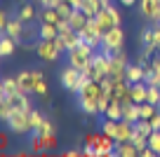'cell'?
Listing matches in <instances>:
<instances>
[{"mask_svg": "<svg viewBox=\"0 0 160 157\" xmlns=\"http://www.w3.org/2000/svg\"><path fill=\"white\" fill-rule=\"evenodd\" d=\"M54 131H57V129H54V124H52V120L45 117V122L38 127V131H35V134H54Z\"/></svg>", "mask_w": 160, "mask_h": 157, "instance_id": "8d00e7d4", "label": "cell"}, {"mask_svg": "<svg viewBox=\"0 0 160 157\" xmlns=\"http://www.w3.org/2000/svg\"><path fill=\"white\" fill-rule=\"evenodd\" d=\"M38 31H40V38L54 40L59 35V24H38Z\"/></svg>", "mask_w": 160, "mask_h": 157, "instance_id": "d4e9b609", "label": "cell"}, {"mask_svg": "<svg viewBox=\"0 0 160 157\" xmlns=\"http://www.w3.org/2000/svg\"><path fill=\"white\" fill-rule=\"evenodd\" d=\"M99 131H104L106 136L115 138V136H118V120H111V117H104V120H101V124H99Z\"/></svg>", "mask_w": 160, "mask_h": 157, "instance_id": "cb8c5ba5", "label": "cell"}, {"mask_svg": "<svg viewBox=\"0 0 160 157\" xmlns=\"http://www.w3.org/2000/svg\"><path fill=\"white\" fill-rule=\"evenodd\" d=\"M155 113H158V106H155V103H151V101L139 103V120H151Z\"/></svg>", "mask_w": 160, "mask_h": 157, "instance_id": "4316f807", "label": "cell"}, {"mask_svg": "<svg viewBox=\"0 0 160 157\" xmlns=\"http://www.w3.org/2000/svg\"><path fill=\"white\" fill-rule=\"evenodd\" d=\"M61 155L64 157H78V155H82V148H68V150H64Z\"/></svg>", "mask_w": 160, "mask_h": 157, "instance_id": "ab89813d", "label": "cell"}, {"mask_svg": "<svg viewBox=\"0 0 160 157\" xmlns=\"http://www.w3.org/2000/svg\"><path fill=\"white\" fill-rule=\"evenodd\" d=\"M108 70H111V54L97 49L94 56H92V64L85 70V75L90 80H104V78H108Z\"/></svg>", "mask_w": 160, "mask_h": 157, "instance_id": "277c9868", "label": "cell"}, {"mask_svg": "<svg viewBox=\"0 0 160 157\" xmlns=\"http://www.w3.org/2000/svg\"><path fill=\"white\" fill-rule=\"evenodd\" d=\"M106 94L104 82L101 80H87L85 87L80 89L75 96H78V108L82 115L87 117H97L101 115V96Z\"/></svg>", "mask_w": 160, "mask_h": 157, "instance_id": "6da1fadb", "label": "cell"}, {"mask_svg": "<svg viewBox=\"0 0 160 157\" xmlns=\"http://www.w3.org/2000/svg\"><path fill=\"white\" fill-rule=\"evenodd\" d=\"M115 155L118 157H137L139 155V148H137L132 141H122V143H118V148H115Z\"/></svg>", "mask_w": 160, "mask_h": 157, "instance_id": "44dd1931", "label": "cell"}, {"mask_svg": "<svg viewBox=\"0 0 160 157\" xmlns=\"http://www.w3.org/2000/svg\"><path fill=\"white\" fill-rule=\"evenodd\" d=\"M7 101H10L12 110H26V113H31L33 110V106H31V98L26 92H19V94H12V96H7Z\"/></svg>", "mask_w": 160, "mask_h": 157, "instance_id": "4fadbf2b", "label": "cell"}, {"mask_svg": "<svg viewBox=\"0 0 160 157\" xmlns=\"http://www.w3.org/2000/svg\"><path fill=\"white\" fill-rule=\"evenodd\" d=\"M153 45L160 49V24H153Z\"/></svg>", "mask_w": 160, "mask_h": 157, "instance_id": "f35d334b", "label": "cell"}, {"mask_svg": "<svg viewBox=\"0 0 160 157\" xmlns=\"http://www.w3.org/2000/svg\"><path fill=\"white\" fill-rule=\"evenodd\" d=\"M33 94H35V96H40V98L50 94L47 80H45V75H42V70H38V68L33 70Z\"/></svg>", "mask_w": 160, "mask_h": 157, "instance_id": "2e32d148", "label": "cell"}, {"mask_svg": "<svg viewBox=\"0 0 160 157\" xmlns=\"http://www.w3.org/2000/svg\"><path fill=\"white\" fill-rule=\"evenodd\" d=\"M101 117H111V120H122V103H120V101H113V98H111L108 108H106V113L101 115Z\"/></svg>", "mask_w": 160, "mask_h": 157, "instance_id": "484cf974", "label": "cell"}, {"mask_svg": "<svg viewBox=\"0 0 160 157\" xmlns=\"http://www.w3.org/2000/svg\"><path fill=\"white\" fill-rule=\"evenodd\" d=\"M12 113H14V110H12L10 101H7V98H0V117H2V120H7Z\"/></svg>", "mask_w": 160, "mask_h": 157, "instance_id": "836d02e7", "label": "cell"}, {"mask_svg": "<svg viewBox=\"0 0 160 157\" xmlns=\"http://www.w3.org/2000/svg\"><path fill=\"white\" fill-rule=\"evenodd\" d=\"M40 136H42V145H45V150H57V145H59L57 131L54 134H40Z\"/></svg>", "mask_w": 160, "mask_h": 157, "instance_id": "f546056e", "label": "cell"}, {"mask_svg": "<svg viewBox=\"0 0 160 157\" xmlns=\"http://www.w3.org/2000/svg\"><path fill=\"white\" fill-rule=\"evenodd\" d=\"M101 7H104L101 0H85V2H82V12H85L87 17H97Z\"/></svg>", "mask_w": 160, "mask_h": 157, "instance_id": "83f0119b", "label": "cell"}, {"mask_svg": "<svg viewBox=\"0 0 160 157\" xmlns=\"http://www.w3.org/2000/svg\"><path fill=\"white\" fill-rule=\"evenodd\" d=\"M125 80L130 84H134V82H146V66L144 64H130L127 66V73H125Z\"/></svg>", "mask_w": 160, "mask_h": 157, "instance_id": "7c38bea8", "label": "cell"}, {"mask_svg": "<svg viewBox=\"0 0 160 157\" xmlns=\"http://www.w3.org/2000/svg\"><path fill=\"white\" fill-rule=\"evenodd\" d=\"M118 2H120L122 7H132V5H137L139 0H118Z\"/></svg>", "mask_w": 160, "mask_h": 157, "instance_id": "ee69618b", "label": "cell"}, {"mask_svg": "<svg viewBox=\"0 0 160 157\" xmlns=\"http://www.w3.org/2000/svg\"><path fill=\"white\" fill-rule=\"evenodd\" d=\"M148 145L155 150V155H160V129H158V131H153V134L148 136Z\"/></svg>", "mask_w": 160, "mask_h": 157, "instance_id": "d590c367", "label": "cell"}, {"mask_svg": "<svg viewBox=\"0 0 160 157\" xmlns=\"http://www.w3.org/2000/svg\"><path fill=\"white\" fill-rule=\"evenodd\" d=\"M7 21H10V14H7V12H5V10H2V12H0V28H2V31H5V26H7Z\"/></svg>", "mask_w": 160, "mask_h": 157, "instance_id": "b9f144b4", "label": "cell"}, {"mask_svg": "<svg viewBox=\"0 0 160 157\" xmlns=\"http://www.w3.org/2000/svg\"><path fill=\"white\" fill-rule=\"evenodd\" d=\"M127 66H130V61H127V54L120 49V52L111 54V70H108V75H111V78H122V80H125Z\"/></svg>", "mask_w": 160, "mask_h": 157, "instance_id": "ba28073f", "label": "cell"}, {"mask_svg": "<svg viewBox=\"0 0 160 157\" xmlns=\"http://www.w3.org/2000/svg\"><path fill=\"white\" fill-rule=\"evenodd\" d=\"M87 80H90V78H87L82 70L73 68V66H68V64L59 70V84H61V87H64L68 94H78L80 89L85 87Z\"/></svg>", "mask_w": 160, "mask_h": 157, "instance_id": "3957f363", "label": "cell"}, {"mask_svg": "<svg viewBox=\"0 0 160 157\" xmlns=\"http://www.w3.org/2000/svg\"><path fill=\"white\" fill-rule=\"evenodd\" d=\"M122 45H125V33H122L120 26H113V28H108L104 33L99 49H101V52H106V54H115V52L122 49Z\"/></svg>", "mask_w": 160, "mask_h": 157, "instance_id": "8992f818", "label": "cell"}, {"mask_svg": "<svg viewBox=\"0 0 160 157\" xmlns=\"http://www.w3.org/2000/svg\"><path fill=\"white\" fill-rule=\"evenodd\" d=\"M108 2H111V0H101V5H108Z\"/></svg>", "mask_w": 160, "mask_h": 157, "instance_id": "bcb514c9", "label": "cell"}, {"mask_svg": "<svg viewBox=\"0 0 160 157\" xmlns=\"http://www.w3.org/2000/svg\"><path fill=\"white\" fill-rule=\"evenodd\" d=\"M137 5H139V14L144 19L160 24V0H139Z\"/></svg>", "mask_w": 160, "mask_h": 157, "instance_id": "30bf717a", "label": "cell"}, {"mask_svg": "<svg viewBox=\"0 0 160 157\" xmlns=\"http://www.w3.org/2000/svg\"><path fill=\"white\" fill-rule=\"evenodd\" d=\"M64 17L59 14L57 7H40L38 12V24H59Z\"/></svg>", "mask_w": 160, "mask_h": 157, "instance_id": "9a60e30c", "label": "cell"}, {"mask_svg": "<svg viewBox=\"0 0 160 157\" xmlns=\"http://www.w3.org/2000/svg\"><path fill=\"white\" fill-rule=\"evenodd\" d=\"M24 28H26V24H24L21 19L10 17V21H7V26H5V31H2V33L12 35L14 40H21V38H24Z\"/></svg>", "mask_w": 160, "mask_h": 157, "instance_id": "e0dca14e", "label": "cell"}, {"mask_svg": "<svg viewBox=\"0 0 160 157\" xmlns=\"http://www.w3.org/2000/svg\"><path fill=\"white\" fill-rule=\"evenodd\" d=\"M94 52H97V49L92 47V45H87V42H82V40H80L78 47H73V49H68V52H66V64L85 73L87 66L92 64V56H94Z\"/></svg>", "mask_w": 160, "mask_h": 157, "instance_id": "7a4b0ae2", "label": "cell"}, {"mask_svg": "<svg viewBox=\"0 0 160 157\" xmlns=\"http://www.w3.org/2000/svg\"><path fill=\"white\" fill-rule=\"evenodd\" d=\"M17 80H19V87H21V92H26V94H33V70H21V73L17 75Z\"/></svg>", "mask_w": 160, "mask_h": 157, "instance_id": "603a6c76", "label": "cell"}, {"mask_svg": "<svg viewBox=\"0 0 160 157\" xmlns=\"http://www.w3.org/2000/svg\"><path fill=\"white\" fill-rule=\"evenodd\" d=\"M158 108H160V106H158Z\"/></svg>", "mask_w": 160, "mask_h": 157, "instance_id": "7dc6e473", "label": "cell"}, {"mask_svg": "<svg viewBox=\"0 0 160 157\" xmlns=\"http://www.w3.org/2000/svg\"><path fill=\"white\" fill-rule=\"evenodd\" d=\"M35 54H38V59H42L45 64H54V61H59V56L64 54V49L57 45V40H45L40 38L38 42H35Z\"/></svg>", "mask_w": 160, "mask_h": 157, "instance_id": "5b68a950", "label": "cell"}, {"mask_svg": "<svg viewBox=\"0 0 160 157\" xmlns=\"http://www.w3.org/2000/svg\"><path fill=\"white\" fill-rule=\"evenodd\" d=\"M28 148L33 152H47L45 150V145H42V136H40V134H28Z\"/></svg>", "mask_w": 160, "mask_h": 157, "instance_id": "f1b7e54d", "label": "cell"}, {"mask_svg": "<svg viewBox=\"0 0 160 157\" xmlns=\"http://www.w3.org/2000/svg\"><path fill=\"white\" fill-rule=\"evenodd\" d=\"M7 129L12 134H33V127H31V113L26 110H14L10 117L5 120Z\"/></svg>", "mask_w": 160, "mask_h": 157, "instance_id": "52a82bcc", "label": "cell"}, {"mask_svg": "<svg viewBox=\"0 0 160 157\" xmlns=\"http://www.w3.org/2000/svg\"><path fill=\"white\" fill-rule=\"evenodd\" d=\"M33 2H40V7H57L59 0H33Z\"/></svg>", "mask_w": 160, "mask_h": 157, "instance_id": "60d3db41", "label": "cell"}, {"mask_svg": "<svg viewBox=\"0 0 160 157\" xmlns=\"http://www.w3.org/2000/svg\"><path fill=\"white\" fill-rule=\"evenodd\" d=\"M97 138H99V134H85V138H82V145H94Z\"/></svg>", "mask_w": 160, "mask_h": 157, "instance_id": "74e56055", "label": "cell"}, {"mask_svg": "<svg viewBox=\"0 0 160 157\" xmlns=\"http://www.w3.org/2000/svg\"><path fill=\"white\" fill-rule=\"evenodd\" d=\"M17 42H19V40H14L12 35L2 33V38H0V56H2V59H5V56H12L14 49H17Z\"/></svg>", "mask_w": 160, "mask_h": 157, "instance_id": "ffe728a7", "label": "cell"}, {"mask_svg": "<svg viewBox=\"0 0 160 157\" xmlns=\"http://www.w3.org/2000/svg\"><path fill=\"white\" fill-rule=\"evenodd\" d=\"M122 120H127V122H139V103H122Z\"/></svg>", "mask_w": 160, "mask_h": 157, "instance_id": "7402d4cb", "label": "cell"}, {"mask_svg": "<svg viewBox=\"0 0 160 157\" xmlns=\"http://www.w3.org/2000/svg\"><path fill=\"white\" fill-rule=\"evenodd\" d=\"M139 40H141V45H153V26H148V28L141 31ZM158 52H160V49H158Z\"/></svg>", "mask_w": 160, "mask_h": 157, "instance_id": "e575fe53", "label": "cell"}, {"mask_svg": "<svg viewBox=\"0 0 160 157\" xmlns=\"http://www.w3.org/2000/svg\"><path fill=\"white\" fill-rule=\"evenodd\" d=\"M45 122V113L42 110H31V127H33V131H38V127Z\"/></svg>", "mask_w": 160, "mask_h": 157, "instance_id": "4dcf8cb0", "label": "cell"}, {"mask_svg": "<svg viewBox=\"0 0 160 157\" xmlns=\"http://www.w3.org/2000/svg\"><path fill=\"white\" fill-rule=\"evenodd\" d=\"M14 17H17V19H21L24 24H35V21H38V10H35L33 2H28V0H24V2L19 0Z\"/></svg>", "mask_w": 160, "mask_h": 157, "instance_id": "8fae6325", "label": "cell"}, {"mask_svg": "<svg viewBox=\"0 0 160 157\" xmlns=\"http://www.w3.org/2000/svg\"><path fill=\"white\" fill-rule=\"evenodd\" d=\"M19 92H21V87H19L17 75H10V78H5L2 82H0V98H7V96L19 94Z\"/></svg>", "mask_w": 160, "mask_h": 157, "instance_id": "5bb4252c", "label": "cell"}, {"mask_svg": "<svg viewBox=\"0 0 160 157\" xmlns=\"http://www.w3.org/2000/svg\"><path fill=\"white\" fill-rule=\"evenodd\" d=\"M68 24H71V28H73V31H78V33H80V31L90 24V17H87L82 10H73V14L68 17Z\"/></svg>", "mask_w": 160, "mask_h": 157, "instance_id": "d6986e66", "label": "cell"}, {"mask_svg": "<svg viewBox=\"0 0 160 157\" xmlns=\"http://www.w3.org/2000/svg\"><path fill=\"white\" fill-rule=\"evenodd\" d=\"M0 150H2V152L7 150V136H5V131L0 134Z\"/></svg>", "mask_w": 160, "mask_h": 157, "instance_id": "7bdbcfd3", "label": "cell"}, {"mask_svg": "<svg viewBox=\"0 0 160 157\" xmlns=\"http://www.w3.org/2000/svg\"><path fill=\"white\" fill-rule=\"evenodd\" d=\"M153 66H155V70L160 73V56H155V59H153Z\"/></svg>", "mask_w": 160, "mask_h": 157, "instance_id": "f6af8a7d", "label": "cell"}, {"mask_svg": "<svg viewBox=\"0 0 160 157\" xmlns=\"http://www.w3.org/2000/svg\"><path fill=\"white\" fill-rule=\"evenodd\" d=\"M134 129H137L139 134H144V136H151V134H153V127H151L148 120H139V122L134 124Z\"/></svg>", "mask_w": 160, "mask_h": 157, "instance_id": "1f68e13d", "label": "cell"}, {"mask_svg": "<svg viewBox=\"0 0 160 157\" xmlns=\"http://www.w3.org/2000/svg\"><path fill=\"white\" fill-rule=\"evenodd\" d=\"M115 148H118V141L111 136H106L104 131H99V138L94 143V150H97V157H113L115 155Z\"/></svg>", "mask_w": 160, "mask_h": 157, "instance_id": "9c48e42d", "label": "cell"}, {"mask_svg": "<svg viewBox=\"0 0 160 157\" xmlns=\"http://www.w3.org/2000/svg\"><path fill=\"white\" fill-rule=\"evenodd\" d=\"M130 96L134 103H144L146 98H148V84L146 82H134L130 84Z\"/></svg>", "mask_w": 160, "mask_h": 157, "instance_id": "ac0fdd59", "label": "cell"}, {"mask_svg": "<svg viewBox=\"0 0 160 157\" xmlns=\"http://www.w3.org/2000/svg\"><path fill=\"white\" fill-rule=\"evenodd\" d=\"M146 101L155 103V106H160V87H155V84H148V98Z\"/></svg>", "mask_w": 160, "mask_h": 157, "instance_id": "d6a6232c", "label": "cell"}]
</instances>
